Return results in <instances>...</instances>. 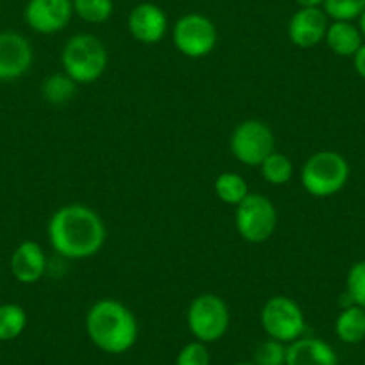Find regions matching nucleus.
<instances>
[{
    "label": "nucleus",
    "mask_w": 365,
    "mask_h": 365,
    "mask_svg": "<svg viewBox=\"0 0 365 365\" xmlns=\"http://www.w3.org/2000/svg\"><path fill=\"white\" fill-rule=\"evenodd\" d=\"M322 9L328 19L353 22L365 11V0H324Z\"/></svg>",
    "instance_id": "23"
},
{
    "label": "nucleus",
    "mask_w": 365,
    "mask_h": 365,
    "mask_svg": "<svg viewBox=\"0 0 365 365\" xmlns=\"http://www.w3.org/2000/svg\"><path fill=\"white\" fill-rule=\"evenodd\" d=\"M33 65V47L19 33H0V81H15Z\"/></svg>",
    "instance_id": "11"
},
{
    "label": "nucleus",
    "mask_w": 365,
    "mask_h": 365,
    "mask_svg": "<svg viewBox=\"0 0 365 365\" xmlns=\"http://www.w3.org/2000/svg\"><path fill=\"white\" fill-rule=\"evenodd\" d=\"M351 304L365 308V259L356 262L347 272L346 294Z\"/></svg>",
    "instance_id": "24"
},
{
    "label": "nucleus",
    "mask_w": 365,
    "mask_h": 365,
    "mask_svg": "<svg viewBox=\"0 0 365 365\" xmlns=\"http://www.w3.org/2000/svg\"><path fill=\"white\" fill-rule=\"evenodd\" d=\"M329 51L342 58H353L358 48L364 45V36L360 29L353 22H342V20H333L328 26L324 36Z\"/></svg>",
    "instance_id": "16"
},
{
    "label": "nucleus",
    "mask_w": 365,
    "mask_h": 365,
    "mask_svg": "<svg viewBox=\"0 0 365 365\" xmlns=\"http://www.w3.org/2000/svg\"><path fill=\"white\" fill-rule=\"evenodd\" d=\"M187 322L199 342H217L230 328V308L217 294H201L190 303Z\"/></svg>",
    "instance_id": "6"
},
{
    "label": "nucleus",
    "mask_w": 365,
    "mask_h": 365,
    "mask_svg": "<svg viewBox=\"0 0 365 365\" xmlns=\"http://www.w3.org/2000/svg\"><path fill=\"white\" fill-rule=\"evenodd\" d=\"M299 8H322L324 0H296Z\"/></svg>",
    "instance_id": "28"
},
{
    "label": "nucleus",
    "mask_w": 365,
    "mask_h": 365,
    "mask_svg": "<svg viewBox=\"0 0 365 365\" xmlns=\"http://www.w3.org/2000/svg\"><path fill=\"white\" fill-rule=\"evenodd\" d=\"M9 269H11L13 278L24 285H33L40 282L47 270V256H45L43 247L34 240H24L13 251Z\"/></svg>",
    "instance_id": "14"
},
{
    "label": "nucleus",
    "mask_w": 365,
    "mask_h": 365,
    "mask_svg": "<svg viewBox=\"0 0 365 365\" xmlns=\"http://www.w3.org/2000/svg\"><path fill=\"white\" fill-rule=\"evenodd\" d=\"M215 194L222 202L231 206H238L251 192L247 182L237 172H222L215 179Z\"/></svg>",
    "instance_id": "18"
},
{
    "label": "nucleus",
    "mask_w": 365,
    "mask_h": 365,
    "mask_svg": "<svg viewBox=\"0 0 365 365\" xmlns=\"http://www.w3.org/2000/svg\"><path fill=\"white\" fill-rule=\"evenodd\" d=\"M263 331L269 339L290 344L303 336L307 321L299 304L289 296H274L263 304L259 314Z\"/></svg>",
    "instance_id": "7"
},
{
    "label": "nucleus",
    "mask_w": 365,
    "mask_h": 365,
    "mask_svg": "<svg viewBox=\"0 0 365 365\" xmlns=\"http://www.w3.org/2000/svg\"><path fill=\"white\" fill-rule=\"evenodd\" d=\"M108 56L103 41L93 34H76L65 43L61 52V65L66 76L77 84L96 83L106 72Z\"/></svg>",
    "instance_id": "3"
},
{
    "label": "nucleus",
    "mask_w": 365,
    "mask_h": 365,
    "mask_svg": "<svg viewBox=\"0 0 365 365\" xmlns=\"http://www.w3.org/2000/svg\"><path fill=\"white\" fill-rule=\"evenodd\" d=\"M128 27L136 41L145 45L160 43L168 29V20L163 9L153 2H142L129 13Z\"/></svg>",
    "instance_id": "12"
},
{
    "label": "nucleus",
    "mask_w": 365,
    "mask_h": 365,
    "mask_svg": "<svg viewBox=\"0 0 365 365\" xmlns=\"http://www.w3.org/2000/svg\"><path fill=\"white\" fill-rule=\"evenodd\" d=\"M230 147L235 160L247 167H259L263 160L276 150V142L272 129L265 122L249 118L235 128Z\"/></svg>",
    "instance_id": "8"
},
{
    "label": "nucleus",
    "mask_w": 365,
    "mask_h": 365,
    "mask_svg": "<svg viewBox=\"0 0 365 365\" xmlns=\"http://www.w3.org/2000/svg\"><path fill=\"white\" fill-rule=\"evenodd\" d=\"M27 314L16 303L0 304V342L15 340L26 331Z\"/></svg>",
    "instance_id": "20"
},
{
    "label": "nucleus",
    "mask_w": 365,
    "mask_h": 365,
    "mask_svg": "<svg viewBox=\"0 0 365 365\" xmlns=\"http://www.w3.org/2000/svg\"><path fill=\"white\" fill-rule=\"evenodd\" d=\"M72 0H29L24 9L27 26L40 34H54L72 20Z\"/></svg>",
    "instance_id": "10"
},
{
    "label": "nucleus",
    "mask_w": 365,
    "mask_h": 365,
    "mask_svg": "<svg viewBox=\"0 0 365 365\" xmlns=\"http://www.w3.org/2000/svg\"><path fill=\"white\" fill-rule=\"evenodd\" d=\"M238 365H256L255 361H252V364H249V361H245V364H238Z\"/></svg>",
    "instance_id": "30"
},
{
    "label": "nucleus",
    "mask_w": 365,
    "mask_h": 365,
    "mask_svg": "<svg viewBox=\"0 0 365 365\" xmlns=\"http://www.w3.org/2000/svg\"><path fill=\"white\" fill-rule=\"evenodd\" d=\"M235 208V226L245 242L263 244L272 237L278 226V212L269 197L263 194H249Z\"/></svg>",
    "instance_id": "5"
},
{
    "label": "nucleus",
    "mask_w": 365,
    "mask_h": 365,
    "mask_svg": "<svg viewBox=\"0 0 365 365\" xmlns=\"http://www.w3.org/2000/svg\"><path fill=\"white\" fill-rule=\"evenodd\" d=\"M335 333L342 342L358 344L365 339V308L346 307L335 321Z\"/></svg>",
    "instance_id": "17"
},
{
    "label": "nucleus",
    "mask_w": 365,
    "mask_h": 365,
    "mask_svg": "<svg viewBox=\"0 0 365 365\" xmlns=\"http://www.w3.org/2000/svg\"><path fill=\"white\" fill-rule=\"evenodd\" d=\"M73 13L88 24H104L113 15V0H72Z\"/></svg>",
    "instance_id": "22"
},
{
    "label": "nucleus",
    "mask_w": 365,
    "mask_h": 365,
    "mask_svg": "<svg viewBox=\"0 0 365 365\" xmlns=\"http://www.w3.org/2000/svg\"><path fill=\"white\" fill-rule=\"evenodd\" d=\"M358 29H360L361 36L365 38V11L361 13V15H360V19H358Z\"/></svg>",
    "instance_id": "29"
},
{
    "label": "nucleus",
    "mask_w": 365,
    "mask_h": 365,
    "mask_svg": "<svg viewBox=\"0 0 365 365\" xmlns=\"http://www.w3.org/2000/svg\"><path fill=\"white\" fill-rule=\"evenodd\" d=\"M339 358L333 347L315 336H299L287 344L285 365H336Z\"/></svg>",
    "instance_id": "15"
},
{
    "label": "nucleus",
    "mask_w": 365,
    "mask_h": 365,
    "mask_svg": "<svg viewBox=\"0 0 365 365\" xmlns=\"http://www.w3.org/2000/svg\"><path fill=\"white\" fill-rule=\"evenodd\" d=\"M259 172H262V178L269 185H272V187H283V185L290 182V179H292L294 165L287 154L274 150L259 165Z\"/></svg>",
    "instance_id": "19"
},
{
    "label": "nucleus",
    "mask_w": 365,
    "mask_h": 365,
    "mask_svg": "<svg viewBox=\"0 0 365 365\" xmlns=\"http://www.w3.org/2000/svg\"><path fill=\"white\" fill-rule=\"evenodd\" d=\"M47 235L52 249L63 258L84 259L103 249L108 233L96 210L84 205H66L51 217Z\"/></svg>",
    "instance_id": "1"
},
{
    "label": "nucleus",
    "mask_w": 365,
    "mask_h": 365,
    "mask_svg": "<svg viewBox=\"0 0 365 365\" xmlns=\"http://www.w3.org/2000/svg\"><path fill=\"white\" fill-rule=\"evenodd\" d=\"M88 336L101 351L122 354L138 340V322L135 314L117 299H101L86 314Z\"/></svg>",
    "instance_id": "2"
},
{
    "label": "nucleus",
    "mask_w": 365,
    "mask_h": 365,
    "mask_svg": "<svg viewBox=\"0 0 365 365\" xmlns=\"http://www.w3.org/2000/svg\"><path fill=\"white\" fill-rule=\"evenodd\" d=\"M353 61H354V70L358 72V76L361 79H365V43L358 48L356 54L353 56Z\"/></svg>",
    "instance_id": "27"
},
{
    "label": "nucleus",
    "mask_w": 365,
    "mask_h": 365,
    "mask_svg": "<svg viewBox=\"0 0 365 365\" xmlns=\"http://www.w3.org/2000/svg\"><path fill=\"white\" fill-rule=\"evenodd\" d=\"M41 93H43L45 101L54 106H61V104L70 103L77 93V83L70 76L63 73H52L43 81L41 86Z\"/></svg>",
    "instance_id": "21"
},
{
    "label": "nucleus",
    "mask_w": 365,
    "mask_h": 365,
    "mask_svg": "<svg viewBox=\"0 0 365 365\" xmlns=\"http://www.w3.org/2000/svg\"><path fill=\"white\" fill-rule=\"evenodd\" d=\"M172 41L175 48L187 58H206L217 45L215 24L205 15L188 13L174 24Z\"/></svg>",
    "instance_id": "9"
},
{
    "label": "nucleus",
    "mask_w": 365,
    "mask_h": 365,
    "mask_svg": "<svg viewBox=\"0 0 365 365\" xmlns=\"http://www.w3.org/2000/svg\"><path fill=\"white\" fill-rule=\"evenodd\" d=\"M212 364V356H210V351L206 347L205 342H195L187 344L178 353L175 358V365H210Z\"/></svg>",
    "instance_id": "26"
},
{
    "label": "nucleus",
    "mask_w": 365,
    "mask_h": 365,
    "mask_svg": "<svg viewBox=\"0 0 365 365\" xmlns=\"http://www.w3.org/2000/svg\"><path fill=\"white\" fill-rule=\"evenodd\" d=\"M349 163L335 150H319L301 167L303 188L314 197H329L346 187Z\"/></svg>",
    "instance_id": "4"
},
{
    "label": "nucleus",
    "mask_w": 365,
    "mask_h": 365,
    "mask_svg": "<svg viewBox=\"0 0 365 365\" xmlns=\"http://www.w3.org/2000/svg\"><path fill=\"white\" fill-rule=\"evenodd\" d=\"M328 26L322 8H299L289 22V38L296 47L312 48L324 40Z\"/></svg>",
    "instance_id": "13"
},
{
    "label": "nucleus",
    "mask_w": 365,
    "mask_h": 365,
    "mask_svg": "<svg viewBox=\"0 0 365 365\" xmlns=\"http://www.w3.org/2000/svg\"><path fill=\"white\" fill-rule=\"evenodd\" d=\"M287 344L279 340L267 339L256 347L255 364L256 365H285Z\"/></svg>",
    "instance_id": "25"
}]
</instances>
